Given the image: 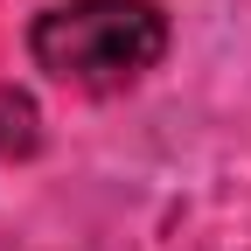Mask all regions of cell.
Instances as JSON below:
<instances>
[{
    "label": "cell",
    "instance_id": "cell-1",
    "mask_svg": "<svg viewBox=\"0 0 251 251\" xmlns=\"http://www.w3.org/2000/svg\"><path fill=\"white\" fill-rule=\"evenodd\" d=\"M28 56H35L42 77L91 91V98H112L168 56V14L153 0H63V7L35 14Z\"/></svg>",
    "mask_w": 251,
    "mask_h": 251
}]
</instances>
